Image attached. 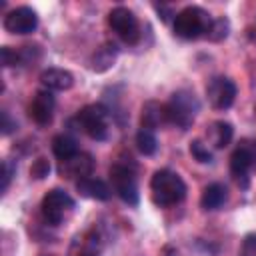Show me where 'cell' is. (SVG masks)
Masks as SVG:
<instances>
[{
    "mask_svg": "<svg viewBox=\"0 0 256 256\" xmlns=\"http://www.w3.org/2000/svg\"><path fill=\"white\" fill-rule=\"evenodd\" d=\"M40 208H42L44 220H46L48 224L56 226V224L62 222L64 212L70 210V208H74V200H72V196H70L68 192H64V190H60V188H52V190L42 198V206H40Z\"/></svg>",
    "mask_w": 256,
    "mask_h": 256,
    "instance_id": "obj_8",
    "label": "cell"
},
{
    "mask_svg": "<svg viewBox=\"0 0 256 256\" xmlns=\"http://www.w3.org/2000/svg\"><path fill=\"white\" fill-rule=\"evenodd\" d=\"M150 190H152V200L158 206H172L178 204L186 198V184L184 180L172 172V170H156L150 178Z\"/></svg>",
    "mask_w": 256,
    "mask_h": 256,
    "instance_id": "obj_1",
    "label": "cell"
},
{
    "mask_svg": "<svg viewBox=\"0 0 256 256\" xmlns=\"http://www.w3.org/2000/svg\"><path fill=\"white\" fill-rule=\"evenodd\" d=\"M164 256H180V254H178L176 248H172V246H164Z\"/></svg>",
    "mask_w": 256,
    "mask_h": 256,
    "instance_id": "obj_29",
    "label": "cell"
},
{
    "mask_svg": "<svg viewBox=\"0 0 256 256\" xmlns=\"http://www.w3.org/2000/svg\"><path fill=\"white\" fill-rule=\"evenodd\" d=\"M240 256H256V232H252L244 238L242 248H240Z\"/></svg>",
    "mask_w": 256,
    "mask_h": 256,
    "instance_id": "obj_26",
    "label": "cell"
},
{
    "mask_svg": "<svg viewBox=\"0 0 256 256\" xmlns=\"http://www.w3.org/2000/svg\"><path fill=\"white\" fill-rule=\"evenodd\" d=\"M116 58H118V46L114 42H104L90 56V70L102 74V72H106V70H110L114 66Z\"/></svg>",
    "mask_w": 256,
    "mask_h": 256,
    "instance_id": "obj_12",
    "label": "cell"
},
{
    "mask_svg": "<svg viewBox=\"0 0 256 256\" xmlns=\"http://www.w3.org/2000/svg\"><path fill=\"white\" fill-rule=\"evenodd\" d=\"M110 180H112L114 192L118 194V198L124 204H128V206H136L138 204L140 194H138L136 178H134V172L128 170V166H124V164L110 166Z\"/></svg>",
    "mask_w": 256,
    "mask_h": 256,
    "instance_id": "obj_6",
    "label": "cell"
},
{
    "mask_svg": "<svg viewBox=\"0 0 256 256\" xmlns=\"http://www.w3.org/2000/svg\"><path fill=\"white\" fill-rule=\"evenodd\" d=\"M108 26L126 44H136L140 40V24H138V18L126 6H116V8H112L108 12Z\"/></svg>",
    "mask_w": 256,
    "mask_h": 256,
    "instance_id": "obj_5",
    "label": "cell"
},
{
    "mask_svg": "<svg viewBox=\"0 0 256 256\" xmlns=\"http://www.w3.org/2000/svg\"><path fill=\"white\" fill-rule=\"evenodd\" d=\"M206 96L214 110H228L236 100V84L228 76H214L206 84Z\"/></svg>",
    "mask_w": 256,
    "mask_h": 256,
    "instance_id": "obj_7",
    "label": "cell"
},
{
    "mask_svg": "<svg viewBox=\"0 0 256 256\" xmlns=\"http://www.w3.org/2000/svg\"><path fill=\"white\" fill-rule=\"evenodd\" d=\"M76 190L84 196V198H92V200H100L106 202L112 196V190L108 188V184L100 178H80L76 182Z\"/></svg>",
    "mask_w": 256,
    "mask_h": 256,
    "instance_id": "obj_13",
    "label": "cell"
},
{
    "mask_svg": "<svg viewBox=\"0 0 256 256\" xmlns=\"http://www.w3.org/2000/svg\"><path fill=\"white\" fill-rule=\"evenodd\" d=\"M2 124H0V128H2V136H8V134H12L14 130H16V122L10 118V114L6 112V110H2Z\"/></svg>",
    "mask_w": 256,
    "mask_h": 256,
    "instance_id": "obj_28",
    "label": "cell"
},
{
    "mask_svg": "<svg viewBox=\"0 0 256 256\" xmlns=\"http://www.w3.org/2000/svg\"><path fill=\"white\" fill-rule=\"evenodd\" d=\"M228 32H230V22L226 18H216V20H212V24L208 28L206 38L212 40V42H220L228 36Z\"/></svg>",
    "mask_w": 256,
    "mask_h": 256,
    "instance_id": "obj_22",
    "label": "cell"
},
{
    "mask_svg": "<svg viewBox=\"0 0 256 256\" xmlns=\"http://www.w3.org/2000/svg\"><path fill=\"white\" fill-rule=\"evenodd\" d=\"M78 242H80V248H78L76 256H100V252H102V240L96 234V230L86 232L82 236V240H78Z\"/></svg>",
    "mask_w": 256,
    "mask_h": 256,
    "instance_id": "obj_19",
    "label": "cell"
},
{
    "mask_svg": "<svg viewBox=\"0 0 256 256\" xmlns=\"http://www.w3.org/2000/svg\"><path fill=\"white\" fill-rule=\"evenodd\" d=\"M108 108L102 104H88L76 114V122L92 140H104L108 136Z\"/></svg>",
    "mask_w": 256,
    "mask_h": 256,
    "instance_id": "obj_4",
    "label": "cell"
},
{
    "mask_svg": "<svg viewBox=\"0 0 256 256\" xmlns=\"http://www.w3.org/2000/svg\"><path fill=\"white\" fill-rule=\"evenodd\" d=\"M136 148L140 150V154L144 156H152L158 148V140L154 136L152 130H146V128H140L138 134H136Z\"/></svg>",
    "mask_w": 256,
    "mask_h": 256,
    "instance_id": "obj_21",
    "label": "cell"
},
{
    "mask_svg": "<svg viewBox=\"0 0 256 256\" xmlns=\"http://www.w3.org/2000/svg\"><path fill=\"white\" fill-rule=\"evenodd\" d=\"M12 172H14L12 164H10L8 160H4V162H2V186H0V192H6V190H8L10 180H12Z\"/></svg>",
    "mask_w": 256,
    "mask_h": 256,
    "instance_id": "obj_27",
    "label": "cell"
},
{
    "mask_svg": "<svg viewBox=\"0 0 256 256\" xmlns=\"http://www.w3.org/2000/svg\"><path fill=\"white\" fill-rule=\"evenodd\" d=\"M66 166H62L60 170L64 172H68V174H72V176H80V178H88L90 176V172H92V168H94V160H92V156L90 154H76L74 158H70V160H66L64 162Z\"/></svg>",
    "mask_w": 256,
    "mask_h": 256,
    "instance_id": "obj_18",
    "label": "cell"
},
{
    "mask_svg": "<svg viewBox=\"0 0 256 256\" xmlns=\"http://www.w3.org/2000/svg\"><path fill=\"white\" fill-rule=\"evenodd\" d=\"M210 24V14L200 6H186L174 16V32L184 40H196L200 36H206Z\"/></svg>",
    "mask_w": 256,
    "mask_h": 256,
    "instance_id": "obj_3",
    "label": "cell"
},
{
    "mask_svg": "<svg viewBox=\"0 0 256 256\" xmlns=\"http://www.w3.org/2000/svg\"><path fill=\"white\" fill-rule=\"evenodd\" d=\"M140 124L146 130H156L162 124H166V116H164V104H158L156 100H148L142 106V114H140Z\"/></svg>",
    "mask_w": 256,
    "mask_h": 256,
    "instance_id": "obj_15",
    "label": "cell"
},
{
    "mask_svg": "<svg viewBox=\"0 0 256 256\" xmlns=\"http://www.w3.org/2000/svg\"><path fill=\"white\" fill-rule=\"evenodd\" d=\"M232 136H234V128H232L230 122L218 120V122L212 124V142H214L216 148H224V146H228L230 140H232Z\"/></svg>",
    "mask_w": 256,
    "mask_h": 256,
    "instance_id": "obj_20",
    "label": "cell"
},
{
    "mask_svg": "<svg viewBox=\"0 0 256 256\" xmlns=\"http://www.w3.org/2000/svg\"><path fill=\"white\" fill-rule=\"evenodd\" d=\"M38 28V14L30 6H18L4 16V30L10 34H32Z\"/></svg>",
    "mask_w": 256,
    "mask_h": 256,
    "instance_id": "obj_9",
    "label": "cell"
},
{
    "mask_svg": "<svg viewBox=\"0 0 256 256\" xmlns=\"http://www.w3.org/2000/svg\"><path fill=\"white\" fill-rule=\"evenodd\" d=\"M52 152H54V156L58 160L66 162V160H70V158H74L78 154V144H76V140L72 136L58 134V136L52 138Z\"/></svg>",
    "mask_w": 256,
    "mask_h": 256,
    "instance_id": "obj_17",
    "label": "cell"
},
{
    "mask_svg": "<svg viewBox=\"0 0 256 256\" xmlns=\"http://www.w3.org/2000/svg\"><path fill=\"white\" fill-rule=\"evenodd\" d=\"M0 58H2V66L4 68H10V66H18L22 60V52L20 50H14L10 46H2L0 48Z\"/></svg>",
    "mask_w": 256,
    "mask_h": 256,
    "instance_id": "obj_23",
    "label": "cell"
},
{
    "mask_svg": "<svg viewBox=\"0 0 256 256\" xmlns=\"http://www.w3.org/2000/svg\"><path fill=\"white\" fill-rule=\"evenodd\" d=\"M252 164H254V154L248 146H238L230 156V172L238 178V182L242 180V188L248 186L246 174L252 168Z\"/></svg>",
    "mask_w": 256,
    "mask_h": 256,
    "instance_id": "obj_11",
    "label": "cell"
},
{
    "mask_svg": "<svg viewBox=\"0 0 256 256\" xmlns=\"http://www.w3.org/2000/svg\"><path fill=\"white\" fill-rule=\"evenodd\" d=\"M198 110H200V102H198L196 94L190 90H178L164 104L166 124H174L182 130H188L194 124Z\"/></svg>",
    "mask_w": 256,
    "mask_h": 256,
    "instance_id": "obj_2",
    "label": "cell"
},
{
    "mask_svg": "<svg viewBox=\"0 0 256 256\" xmlns=\"http://www.w3.org/2000/svg\"><path fill=\"white\" fill-rule=\"evenodd\" d=\"M40 82L46 90H70L74 76L64 68H46L40 74Z\"/></svg>",
    "mask_w": 256,
    "mask_h": 256,
    "instance_id": "obj_14",
    "label": "cell"
},
{
    "mask_svg": "<svg viewBox=\"0 0 256 256\" xmlns=\"http://www.w3.org/2000/svg\"><path fill=\"white\" fill-rule=\"evenodd\" d=\"M228 200V188L220 182H212L204 188L202 196H200V206L204 210H218L220 206H224Z\"/></svg>",
    "mask_w": 256,
    "mask_h": 256,
    "instance_id": "obj_16",
    "label": "cell"
},
{
    "mask_svg": "<svg viewBox=\"0 0 256 256\" xmlns=\"http://www.w3.org/2000/svg\"><path fill=\"white\" fill-rule=\"evenodd\" d=\"M190 154H192L194 160H198L200 164H210V162H212V154H210V150L202 144V140H192V142H190Z\"/></svg>",
    "mask_w": 256,
    "mask_h": 256,
    "instance_id": "obj_24",
    "label": "cell"
},
{
    "mask_svg": "<svg viewBox=\"0 0 256 256\" xmlns=\"http://www.w3.org/2000/svg\"><path fill=\"white\" fill-rule=\"evenodd\" d=\"M50 174V162L46 158H36L30 166V176L34 180H44Z\"/></svg>",
    "mask_w": 256,
    "mask_h": 256,
    "instance_id": "obj_25",
    "label": "cell"
},
{
    "mask_svg": "<svg viewBox=\"0 0 256 256\" xmlns=\"http://www.w3.org/2000/svg\"><path fill=\"white\" fill-rule=\"evenodd\" d=\"M54 106H56V100H54L52 90H46V88L38 90L30 104V118L38 126H48L54 116Z\"/></svg>",
    "mask_w": 256,
    "mask_h": 256,
    "instance_id": "obj_10",
    "label": "cell"
}]
</instances>
